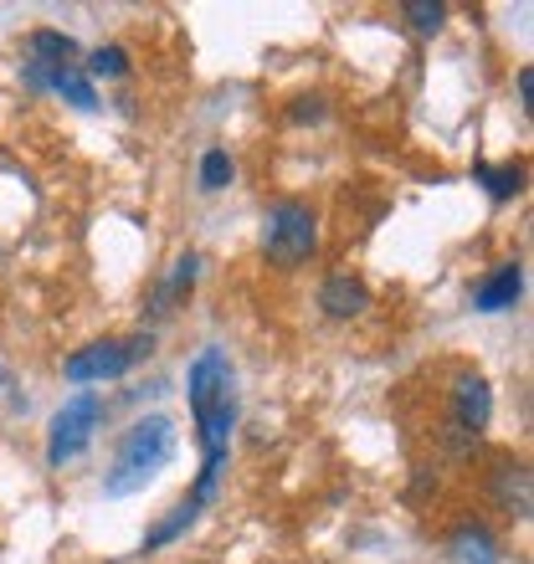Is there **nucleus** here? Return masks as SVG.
Masks as SVG:
<instances>
[{"label": "nucleus", "mask_w": 534, "mask_h": 564, "mask_svg": "<svg viewBox=\"0 0 534 564\" xmlns=\"http://www.w3.org/2000/svg\"><path fill=\"white\" fill-rule=\"evenodd\" d=\"M237 375H232V359L226 349H201L185 370V401H191V421L201 431V477L185 503L206 508L216 503L222 492V473H226V457H232V431H237Z\"/></svg>", "instance_id": "obj_1"}, {"label": "nucleus", "mask_w": 534, "mask_h": 564, "mask_svg": "<svg viewBox=\"0 0 534 564\" xmlns=\"http://www.w3.org/2000/svg\"><path fill=\"white\" fill-rule=\"evenodd\" d=\"M175 421L170 416H145L124 431L119 452H114V473L104 477V498H129V492L149 488L164 473V462L175 457Z\"/></svg>", "instance_id": "obj_2"}, {"label": "nucleus", "mask_w": 534, "mask_h": 564, "mask_svg": "<svg viewBox=\"0 0 534 564\" xmlns=\"http://www.w3.org/2000/svg\"><path fill=\"white\" fill-rule=\"evenodd\" d=\"M319 252V216L303 200H278L263 216V257L273 268L293 272Z\"/></svg>", "instance_id": "obj_3"}, {"label": "nucleus", "mask_w": 534, "mask_h": 564, "mask_svg": "<svg viewBox=\"0 0 534 564\" xmlns=\"http://www.w3.org/2000/svg\"><path fill=\"white\" fill-rule=\"evenodd\" d=\"M154 349V334H134V339H98V344H83L73 355L62 359V375L73 386H98V380H119L129 375L139 359H149Z\"/></svg>", "instance_id": "obj_4"}, {"label": "nucleus", "mask_w": 534, "mask_h": 564, "mask_svg": "<svg viewBox=\"0 0 534 564\" xmlns=\"http://www.w3.org/2000/svg\"><path fill=\"white\" fill-rule=\"evenodd\" d=\"M104 416H108V405L98 390H77L73 401H62V411L52 416V431H46V467H62L77 452H88L93 431L104 426Z\"/></svg>", "instance_id": "obj_5"}, {"label": "nucleus", "mask_w": 534, "mask_h": 564, "mask_svg": "<svg viewBox=\"0 0 534 564\" xmlns=\"http://www.w3.org/2000/svg\"><path fill=\"white\" fill-rule=\"evenodd\" d=\"M493 416V395H489V380L483 375H458V386H452V421H458L462 436H478V431L489 426Z\"/></svg>", "instance_id": "obj_6"}, {"label": "nucleus", "mask_w": 534, "mask_h": 564, "mask_svg": "<svg viewBox=\"0 0 534 564\" xmlns=\"http://www.w3.org/2000/svg\"><path fill=\"white\" fill-rule=\"evenodd\" d=\"M520 293H524V268L520 262H504V268H493L489 278L473 288V308L478 313H509L520 303Z\"/></svg>", "instance_id": "obj_7"}, {"label": "nucleus", "mask_w": 534, "mask_h": 564, "mask_svg": "<svg viewBox=\"0 0 534 564\" xmlns=\"http://www.w3.org/2000/svg\"><path fill=\"white\" fill-rule=\"evenodd\" d=\"M319 308L329 313V318H360V313L371 308V288L360 278H350V272H340V278H324V288H319Z\"/></svg>", "instance_id": "obj_8"}, {"label": "nucleus", "mask_w": 534, "mask_h": 564, "mask_svg": "<svg viewBox=\"0 0 534 564\" xmlns=\"http://www.w3.org/2000/svg\"><path fill=\"white\" fill-rule=\"evenodd\" d=\"M493 503L504 508L509 519H530L534 488H530V467H524V462H504V467L493 473Z\"/></svg>", "instance_id": "obj_9"}, {"label": "nucleus", "mask_w": 534, "mask_h": 564, "mask_svg": "<svg viewBox=\"0 0 534 564\" xmlns=\"http://www.w3.org/2000/svg\"><path fill=\"white\" fill-rule=\"evenodd\" d=\"M195 272H201V257H195V252H185L175 268H170V278L154 288V297H149V318H154V324H160V318H170V313H175V303H185V293L195 288Z\"/></svg>", "instance_id": "obj_10"}, {"label": "nucleus", "mask_w": 534, "mask_h": 564, "mask_svg": "<svg viewBox=\"0 0 534 564\" xmlns=\"http://www.w3.org/2000/svg\"><path fill=\"white\" fill-rule=\"evenodd\" d=\"M447 560L452 564H504V554H499V539H493L483 523H462L458 534L447 539Z\"/></svg>", "instance_id": "obj_11"}, {"label": "nucleus", "mask_w": 534, "mask_h": 564, "mask_svg": "<svg viewBox=\"0 0 534 564\" xmlns=\"http://www.w3.org/2000/svg\"><path fill=\"white\" fill-rule=\"evenodd\" d=\"M26 52H31V67H73V57H77V42L67 36V31H31L26 36Z\"/></svg>", "instance_id": "obj_12"}, {"label": "nucleus", "mask_w": 534, "mask_h": 564, "mask_svg": "<svg viewBox=\"0 0 534 564\" xmlns=\"http://www.w3.org/2000/svg\"><path fill=\"white\" fill-rule=\"evenodd\" d=\"M195 519H201V508H195V503H175V508H170V519H160V523H154V529L145 534L139 554H154V550H164V544H175V539L185 534Z\"/></svg>", "instance_id": "obj_13"}, {"label": "nucleus", "mask_w": 534, "mask_h": 564, "mask_svg": "<svg viewBox=\"0 0 534 564\" xmlns=\"http://www.w3.org/2000/svg\"><path fill=\"white\" fill-rule=\"evenodd\" d=\"M473 180L493 195V200H514V195L524 191V164H478Z\"/></svg>", "instance_id": "obj_14"}, {"label": "nucleus", "mask_w": 534, "mask_h": 564, "mask_svg": "<svg viewBox=\"0 0 534 564\" xmlns=\"http://www.w3.org/2000/svg\"><path fill=\"white\" fill-rule=\"evenodd\" d=\"M201 191L206 195H222L226 185H232V180H237V164H232V154H226V149H206V154H201Z\"/></svg>", "instance_id": "obj_15"}, {"label": "nucleus", "mask_w": 534, "mask_h": 564, "mask_svg": "<svg viewBox=\"0 0 534 564\" xmlns=\"http://www.w3.org/2000/svg\"><path fill=\"white\" fill-rule=\"evenodd\" d=\"M124 73H129V52L124 46H98L88 57V83L93 77H124Z\"/></svg>", "instance_id": "obj_16"}, {"label": "nucleus", "mask_w": 534, "mask_h": 564, "mask_svg": "<svg viewBox=\"0 0 534 564\" xmlns=\"http://www.w3.org/2000/svg\"><path fill=\"white\" fill-rule=\"evenodd\" d=\"M406 21H412L421 36H437L447 21V6H437V0H412V6H406Z\"/></svg>", "instance_id": "obj_17"}, {"label": "nucleus", "mask_w": 534, "mask_h": 564, "mask_svg": "<svg viewBox=\"0 0 534 564\" xmlns=\"http://www.w3.org/2000/svg\"><path fill=\"white\" fill-rule=\"evenodd\" d=\"M319 119H324V98H298L293 123H319Z\"/></svg>", "instance_id": "obj_18"}]
</instances>
